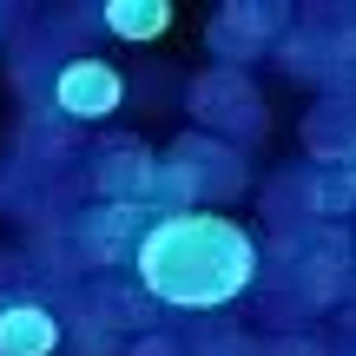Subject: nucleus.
I'll list each match as a JSON object with an SVG mask.
<instances>
[{"mask_svg": "<svg viewBox=\"0 0 356 356\" xmlns=\"http://www.w3.org/2000/svg\"><path fill=\"white\" fill-rule=\"evenodd\" d=\"M343 172H350V178H356V152H350V159H343Z\"/></svg>", "mask_w": 356, "mask_h": 356, "instance_id": "12", "label": "nucleus"}, {"mask_svg": "<svg viewBox=\"0 0 356 356\" xmlns=\"http://www.w3.org/2000/svg\"><path fill=\"white\" fill-rule=\"evenodd\" d=\"M132 356H185L172 343V337H139V343H132Z\"/></svg>", "mask_w": 356, "mask_h": 356, "instance_id": "10", "label": "nucleus"}, {"mask_svg": "<svg viewBox=\"0 0 356 356\" xmlns=\"http://www.w3.org/2000/svg\"><path fill=\"white\" fill-rule=\"evenodd\" d=\"M191 119L231 132V139H257V132H264V99L251 92V79H244L238 66H218V73L191 79Z\"/></svg>", "mask_w": 356, "mask_h": 356, "instance_id": "2", "label": "nucleus"}, {"mask_svg": "<svg viewBox=\"0 0 356 356\" xmlns=\"http://www.w3.org/2000/svg\"><path fill=\"white\" fill-rule=\"evenodd\" d=\"M310 211H317V218H343V211H356V178H350L343 165L317 172V178H310Z\"/></svg>", "mask_w": 356, "mask_h": 356, "instance_id": "9", "label": "nucleus"}, {"mask_svg": "<svg viewBox=\"0 0 356 356\" xmlns=\"http://www.w3.org/2000/svg\"><path fill=\"white\" fill-rule=\"evenodd\" d=\"M152 172H159V159L145 152V145H106V152L92 159V191H99L106 204H145Z\"/></svg>", "mask_w": 356, "mask_h": 356, "instance_id": "6", "label": "nucleus"}, {"mask_svg": "<svg viewBox=\"0 0 356 356\" xmlns=\"http://www.w3.org/2000/svg\"><path fill=\"white\" fill-rule=\"evenodd\" d=\"M284 26H291V20H284V7H225L211 20V47L225 53L231 66H244V60H257Z\"/></svg>", "mask_w": 356, "mask_h": 356, "instance_id": "5", "label": "nucleus"}, {"mask_svg": "<svg viewBox=\"0 0 356 356\" xmlns=\"http://www.w3.org/2000/svg\"><path fill=\"white\" fill-rule=\"evenodd\" d=\"M119 99H126V79L106 60H66L53 73V106L66 119H106V113H119Z\"/></svg>", "mask_w": 356, "mask_h": 356, "instance_id": "3", "label": "nucleus"}, {"mask_svg": "<svg viewBox=\"0 0 356 356\" xmlns=\"http://www.w3.org/2000/svg\"><path fill=\"white\" fill-rule=\"evenodd\" d=\"M257 238L225 211H172L152 218V231L132 251L139 291L172 310H218L257 284Z\"/></svg>", "mask_w": 356, "mask_h": 356, "instance_id": "1", "label": "nucleus"}, {"mask_svg": "<svg viewBox=\"0 0 356 356\" xmlns=\"http://www.w3.org/2000/svg\"><path fill=\"white\" fill-rule=\"evenodd\" d=\"M264 356H323V350H317V343H304V337H277Z\"/></svg>", "mask_w": 356, "mask_h": 356, "instance_id": "11", "label": "nucleus"}, {"mask_svg": "<svg viewBox=\"0 0 356 356\" xmlns=\"http://www.w3.org/2000/svg\"><path fill=\"white\" fill-rule=\"evenodd\" d=\"M152 231V211L145 204H99V211L79 218V251L92 264H113V257L139 251V238Z\"/></svg>", "mask_w": 356, "mask_h": 356, "instance_id": "4", "label": "nucleus"}, {"mask_svg": "<svg viewBox=\"0 0 356 356\" xmlns=\"http://www.w3.org/2000/svg\"><path fill=\"white\" fill-rule=\"evenodd\" d=\"M60 350V317L40 304H7L0 310V356H53Z\"/></svg>", "mask_w": 356, "mask_h": 356, "instance_id": "7", "label": "nucleus"}, {"mask_svg": "<svg viewBox=\"0 0 356 356\" xmlns=\"http://www.w3.org/2000/svg\"><path fill=\"white\" fill-rule=\"evenodd\" d=\"M99 20L113 26L119 40H159L172 26V7H165V0H106Z\"/></svg>", "mask_w": 356, "mask_h": 356, "instance_id": "8", "label": "nucleus"}]
</instances>
